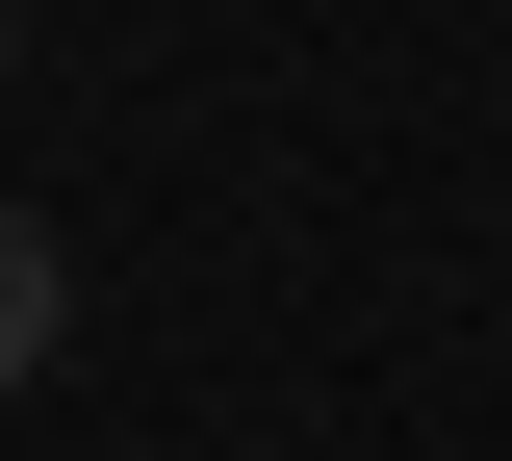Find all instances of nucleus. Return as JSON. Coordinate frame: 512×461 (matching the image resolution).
I'll list each match as a JSON object with an SVG mask.
<instances>
[{
  "mask_svg": "<svg viewBox=\"0 0 512 461\" xmlns=\"http://www.w3.org/2000/svg\"><path fill=\"white\" fill-rule=\"evenodd\" d=\"M52 333H77V231L26 205V231H0V359H52Z\"/></svg>",
  "mask_w": 512,
  "mask_h": 461,
  "instance_id": "nucleus-1",
  "label": "nucleus"
}]
</instances>
